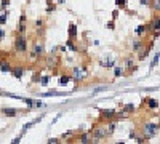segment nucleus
<instances>
[{"mask_svg":"<svg viewBox=\"0 0 160 144\" xmlns=\"http://www.w3.org/2000/svg\"><path fill=\"white\" fill-rule=\"evenodd\" d=\"M15 51L21 54V56H26V54H29V43H27V37L26 34H18L16 32V37H15Z\"/></svg>","mask_w":160,"mask_h":144,"instance_id":"f257e3e1","label":"nucleus"},{"mask_svg":"<svg viewBox=\"0 0 160 144\" xmlns=\"http://www.w3.org/2000/svg\"><path fill=\"white\" fill-rule=\"evenodd\" d=\"M71 75L77 83H82V82H85L90 77V70L85 64H77L71 69Z\"/></svg>","mask_w":160,"mask_h":144,"instance_id":"f03ea898","label":"nucleus"},{"mask_svg":"<svg viewBox=\"0 0 160 144\" xmlns=\"http://www.w3.org/2000/svg\"><path fill=\"white\" fill-rule=\"evenodd\" d=\"M91 138H93V142H101L107 139V138H111L109 131H107V125H98V126H93V130H91Z\"/></svg>","mask_w":160,"mask_h":144,"instance_id":"7ed1b4c3","label":"nucleus"},{"mask_svg":"<svg viewBox=\"0 0 160 144\" xmlns=\"http://www.w3.org/2000/svg\"><path fill=\"white\" fill-rule=\"evenodd\" d=\"M158 130H160V123H158V122H146V123L141 126L142 136H146L147 139H152V138L158 133Z\"/></svg>","mask_w":160,"mask_h":144,"instance_id":"20e7f679","label":"nucleus"},{"mask_svg":"<svg viewBox=\"0 0 160 144\" xmlns=\"http://www.w3.org/2000/svg\"><path fill=\"white\" fill-rule=\"evenodd\" d=\"M147 34H152L154 37H157L160 34V16L154 15L151 21L147 23Z\"/></svg>","mask_w":160,"mask_h":144,"instance_id":"39448f33","label":"nucleus"},{"mask_svg":"<svg viewBox=\"0 0 160 144\" xmlns=\"http://www.w3.org/2000/svg\"><path fill=\"white\" fill-rule=\"evenodd\" d=\"M29 54H31L32 59H42V58H45V54H47V53H45L43 43H42V42H34V45H32V48H31Z\"/></svg>","mask_w":160,"mask_h":144,"instance_id":"423d86ee","label":"nucleus"},{"mask_svg":"<svg viewBox=\"0 0 160 144\" xmlns=\"http://www.w3.org/2000/svg\"><path fill=\"white\" fill-rule=\"evenodd\" d=\"M29 107L27 109H16V107H2L0 109V114L5 115V117H18L22 112H29Z\"/></svg>","mask_w":160,"mask_h":144,"instance_id":"0eeeda50","label":"nucleus"},{"mask_svg":"<svg viewBox=\"0 0 160 144\" xmlns=\"http://www.w3.org/2000/svg\"><path fill=\"white\" fill-rule=\"evenodd\" d=\"M123 67H125V75H133L138 70V64L135 63L133 58H125L123 59Z\"/></svg>","mask_w":160,"mask_h":144,"instance_id":"6e6552de","label":"nucleus"},{"mask_svg":"<svg viewBox=\"0 0 160 144\" xmlns=\"http://www.w3.org/2000/svg\"><path fill=\"white\" fill-rule=\"evenodd\" d=\"M99 117L101 120H117L118 117V112L115 109H99Z\"/></svg>","mask_w":160,"mask_h":144,"instance_id":"1a4fd4ad","label":"nucleus"},{"mask_svg":"<svg viewBox=\"0 0 160 144\" xmlns=\"http://www.w3.org/2000/svg\"><path fill=\"white\" fill-rule=\"evenodd\" d=\"M144 47H146V40H144V37H138V38H135V40L131 42V53L138 54Z\"/></svg>","mask_w":160,"mask_h":144,"instance_id":"9d476101","label":"nucleus"},{"mask_svg":"<svg viewBox=\"0 0 160 144\" xmlns=\"http://www.w3.org/2000/svg\"><path fill=\"white\" fill-rule=\"evenodd\" d=\"M22 101L26 103V106L29 109H42L45 106L43 101H40V99H29V98H22Z\"/></svg>","mask_w":160,"mask_h":144,"instance_id":"9b49d317","label":"nucleus"},{"mask_svg":"<svg viewBox=\"0 0 160 144\" xmlns=\"http://www.w3.org/2000/svg\"><path fill=\"white\" fill-rule=\"evenodd\" d=\"M24 72H26L24 66H13V69H11V75H13L16 80H21L22 77H24Z\"/></svg>","mask_w":160,"mask_h":144,"instance_id":"f8f14e48","label":"nucleus"},{"mask_svg":"<svg viewBox=\"0 0 160 144\" xmlns=\"http://www.w3.org/2000/svg\"><path fill=\"white\" fill-rule=\"evenodd\" d=\"M98 64L101 66V67H104V69H112L114 66H115V59L114 58H101L99 61H98Z\"/></svg>","mask_w":160,"mask_h":144,"instance_id":"ddd939ff","label":"nucleus"},{"mask_svg":"<svg viewBox=\"0 0 160 144\" xmlns=\"http://www.w3.org/2000/svg\"><path fill=\"white\" fill-rule=\"evenodd\" d=\"M34 26H35V34H37L38 37H43V35H45V31H47L43 19H37L35 23H34Z\"/></svg>","mask_w":160,"mask_h":144,"instance_id":"4468645a","label":"nucleus"},{"mask_svg":"<svg viewBox=\"0 0 160 144\" xmlns=\"http://www.w3.org/2000/svg\"><path fill=\"white\" fill-rule=\"evenodd\" d=\"M58 63H59V58L56 56V54L51 53L50 56H47V64H45V66H47L48 69H51V67H56V66H58Z\"/></svg>","mask_w":160,"mask_h":144,"instance_id":"2eb2a0df","label":"nucleus"},{"mask_svg":"<svg viewBox=\"0 0 160 144\" xmlns=\"http://www.w3.org/2000/svg\"><path fill=\"white\" fill-rule=\"evenodd\" d=\"M11 69H13V64H11L10 61H2V63H0V72H3V74H11Z\"/></svg>","mask_w":160,"mask_h":144,"instance_id":"dca6fc26","label":"nucleus"},{"mask_svg":"<svg viewBox=\"0 0 160 144\" xmlns=\"http://www.w3.org/2000/svg\"><path fill=\"white\" fill-rule=\"evenodd\" d=\"M78 142H82V144H88V142H93V138H91V131H88V133H82L78 138Z\"/></svg>","mask_w":160,"mask_h":144,"instance_id":"f3484780","label":"nucleus"},{"mask_svg":"<svg viewBox=\"0 0 160 144\" xmlns=\"http://www.w3.org/2000/svg\"><path fill=\"white\" fill-rule=\"evenodd\" d=\"M112 74H114V77H115V79H118V77H123V75H125V67H123V66L115 64V66L112 67Z\"/></svg>","mask_w":160,"mask_h":144,"instance_id":"a211bd4d","label":"nucleus"},{"mask_svg":"<svg viewBox=\"0 0 160 144\" xmlns=\"http://www.w3.org/2000/svg\"><path fill=\"white\" fill-rule=\"evenodd\" d=\"M144 101H146V104H147V109H151V110L158 109V101H157L155 98H146Z\"/></svg>","mask_w":160,"mask_h":144,"instance_id":"6ab92c4d","label":"nucleus"},{"mask_svg":"<svg viewBox=\"0 0 160 144\" xmlns=\"http://www.w3.org/2000/svg\"><path fill=\"white\" fill-rule=\"evenodd\" d=\"M67 34H69V38H74V40H75V38H77V35H78L77 24L71 23V24H69V31H67Z\"/></svg>","mask_w":160,"mask_h":144,"instance_id":"aec40b11","label":"nucleus"},{"mask_svg":"<svg viewBox=\"0 0 160 144\" xmlns=\"http://www.w3.org/2000/svg\"><path fill=\"white\" fill-rule=\"evenodd\" d=\"M135 34L138 35V37H144V35L147 34V24H139V26H136Z\"/></svg>","mask_w":160,"mask_h":144,"instance_id":"412c9836","label":"nucleus"},{"mask_svg":"<svg viewBox=\"0 0 160 144\" xmlns=\"http://www.w3.org/2000/svg\"><path fill=\"white\" fill-rule=\"evenodd\" d=\"M133 110H135V106H133V104H123L122 110L118 112V117H123L125 114H131Z\"/></svg>","mask_w":160,"mask_h":144,"instance_id":"4be33fe9","label":"nucleus"},{"mask_svg":"<svg viewBox=\"0 0 160 144\" xmlns=\"http://www.w3.org/2000/svg\"><path fill=\"white\" fill-rule=\"evenodd\" d=\"M71 79H72V75H71V74H61V75H59V79H58V82H59V85H61V87H66V85L71 82Z\"/></svg>","mask_w":160,"mask_h":144,"instance_id":"5701e85b","label":"nucleus"},{"mask_svg":"<svg viewBox=\"0 0 160 144\" xmlns=\"http://www.w3.org/2000/svg\"><path fill=\"white\" fill-rule=\"evenodd\" d=\"M149 53H151V48H147V47H144L141 50V51L138 53V61H144L147 56H149Z\"/></svg>","mask_w":160,"mask_h":144,"instance_id":"b1692460","label":"nucleus"},{"mask_svg":"<svg viewBox=\"0 0 160 144\" xmlns=\"http://www.w3.org/2000/svg\"><path fill=\"white\" fill-rule=\"evenodd\" d=\"M106 125H107V131H109V135L112 136L114 131H115V128H117V120H109Z\"/></svg>","mask_w":160,"mask_h":144,"instance_id":"393cba45","label":"nucleus"},{"mask_svg":"<svg viewBox=\"0 0 160 144\" xmlns=\"http://www.w3.org/2000/svg\"><path fill=\"white\" fill-rule=\"evenodd\" d=\"M56 10V5L53 3V0H47V10H45V13L47 15H51Z\"/></svg>","mask_w":160,"mask_h":144,"instance_id":"a878e982","label":"nucleus"},{"mask_svg":"<svg viewBox=\"0 0 160 144\" xmlns=\"http://www.w3.org/2000/svg\"><path fill=\"white\" fill-rule=\"evenodd\" d=\"M40 79H42V72L35 70L32 74V79H31V83H40Z\"/></svg>","mask_w":160,"mask_h":144,"instance_id":"bb28decb","label":"nucleus"},{"mask_svg":"<svg viewBox=\"0 0 160 144\" xmlns=\"http://www.w3.org/2000/svg\"><path fill=\"white\" fill-rule=\"evenodd\" d=\"M7 18H8V11L7 10H0V26L7 23Z\"/></svg>","mask_w":160,"mask_h":144,"instance_id":"cd10ccee","label":"nucleus"},{"mask_svg":"<svg viewBox=\"0 0 160 144\" xmlns=\"http://www.w3.org/2000/svg\"><path fill=\"white\" fill-rule=\"evenodd\" d=\"M26 31H27V23H21V21H19L16 32H18V34H26Z\"/></svg>","mask_w":160,"mask_h":144,"instance_id":"c85d7f7f","label":"nucleus"},{"mask_svg":"<svg viewBox=\"0 0 160 144\" xmlns=\"http://www.w3.org/2000/svg\"><path fill=\"white\" fill-rule=\"evenodd\" d=\"M158 59H160V53L157 51L155 54H154V58H152V61H151V69H154L155 66L158 64Z\"/></svg>","mask_w":160,"mask_h":144,"instance_id":"c756f323","label":"nucleus"},{"mask_svg":"<svg viewBox=\"0 0 160 144\" xmlns=\"http://www.w3.org/2000/svg\"><path fill=\"white\" fill-rule=\"evenodd\" d=\"M51 79V75H42V79H40V83L38 85H42V87H47L48 85V82Z\"/></svg>","mask_w":160,"mask_h":144,"instance_id":"7c9ffc66","label":"nucleus"},{"mask_svg":"<svg viewBox=\"0 0 160 144\" xmlns=\"http://www.w3.org/2000/svg\"><path fill=\"white\" fill-rule=\"evenodd\" d=\"M66 47H67V48H71V51H78V48L74 45V38H69V40H67Z\"/></svg>","mask_w":160,"mask_h":144,"instance_id":"2f4dec72","label":"nucleus"},{"mask_svg":"<svg viewBox=\"0 0 160 144\" xmlns=\"http://www.w3.org/2000/svg\"><path fill=\"white\" fill-rule=\"evenodd\" d=\"M151 7L155 10V11H160V0H152V2H151Z\"/></svg>","mask_w":160,"mask_h":144,"instance_id":"473e14b6","label":"nucleus"},{"mask_svg":"<svg viewBox=\"0 0 160 144\" xmlns=\"http://www.w3.org/2000/svg\"><path fill=\"white\" fill-rule=\"evenodd\" d=\"M59 95H62V93H59V91H47V93H42L40 96H59Z\"/></svg>","mask_w":160,"mask_h":144,"instance_id":"72a5a7b5","label":"nucleus"},{"mask_svg":"<svg viewBox=\"0 0 160 144\" xmlns=\"http://www.w3.org/2000/svg\"><path fill=\"white\" fill-rule=\"evenodd\" d=\"M115 5L118 8H123L125 5H127V0H115Z\"/></svg>","mask_w":160,"mask_h":144,"instance_id":"f704fd0d","label":"nucleus"},{"mask_svg":"<svg viewBox=\"0 0 160 144\" xmlns=\"http://www.w3.org/2000/svg\"><path fill=\"white\" fill-rule=\"evenodd\" d=\"M48 144H59L61 142V139H59V138H50V139L47 141Z\"/></svg>","mask_w":160,"mask_h":144,"instance_id":"c9c22d12","label":"nucleus"},{"mask_svg":"<svg viewBox=\"0 0 160 144\" xmlns=\"http://www.w3.org/2000/svg\"><path fill=\"white\" fill-rule=\"evenodd\" d=\"M3 40H5V29L0 26V43H2Z\"/></svg>","mask_w":160,"mask_h":144,"instance_id":"e433bc0d","label":"nucleus"},{"mask_svg":"<svg viewBox=\"0 0 160 144\" xmlns=\"http://www.w3.org/2000/svg\"><path fill=\"white\" fill-rule=\"evenodd\" d=\"M10 5V0H2V5H0V10H5Z\"/></svg>","mask_w":160,"mask_h":144,"instance_id":"4c0bfd02","label":"nucleus"},{"mask_svg":"<svg viewBox=\"0 0 160 144\" xmlns=\"http://www.w3.org/2000/svg\"><path fill=\"white\" fill-rule=\"evenodd\" d=\"M19 21H21V23H27V16H26L24 13H22V15L19 16Z\"/></svg>","mask_w":160,"mask_h":144,"instance_id":"58836bf2","label":"nucleus"},{"mask_svg":"<svg viewBox=\"0 0 160 144\" xmlns=\"http://www.w3.org/2000/svg\"><path fill=\"white\" fill-rule=\"evenodd\" d=\"M21 138H22V136H18V138H15V139L11 141V142H13V144H18V142H21Z\"/></svg>","mask_w":160,"mask_h":144,"instance_id":"ea45409f","label":"nucleus"},{"mask_svg":"<svg viewBox=\"0 0 160 144\" xmlns=\"http://www.w3.org/2000/svg\"><path fill=\"white\" fill-rule=\"evenodd\" d=\"M104 90H106V87H98V88L95 90V93H99V91H104Z\"/></svg>","mask_w":160,"mask_h":144,"instance_id":"a19ab883","label":"nucleus"},{"mask_svg":"<svg viewBox=\"0 0 160 144\" xmlns=\"http://www.w3.org/2000/svg\"><path fill=\"white\" fill-rule=\"evenodd\" d=\"M114 27H115L114 26V21H109V23H107V29H114Z\"/></svg>","mask_w":160,"mask_h":144,"instance_id":"79ce46f5","label":"nucleus"},{"mask_svg":"<svg viewBox=\"0 0 160 144\" xmlns=\"http://www.w3.org/2000/svg\"><path fill=\"white\" fill-rule=\"evenodd\" d=\"M117 15H118V11H117V10H115V11H114V13H112V18H114V19H115V18H117Z\"/></svg>","mask_w":160,"mask_h":144,"instance_id":"37998d69","label":"nucleus"},{"mask_svg":"<svg viewBox=\"0 0 160 144\" xmlns=\"http://www.w3.org/2000/svg\"><path fill=\"white\" fill-rule=\"evenodd\" d=\"M2 61H3V59H2V58H0V63H2Z\"/></svg>","mask_w":160,"mask_h":144,"instance_id":"c03bdc74","label":"nucleus"},{"mask_svg":"<svg viewBox=\"0 0 160 144\" xmlns=\"http://www.w3.org/2000/svg\"><path fill=\"white\" fill-rule=\"evenodd\" d=\"M158 123H160V117H158Z\"/></svg>","mask_w":160,"mask_h":144,"instance_id":"a18cd8bd","label":"nucleus"}]
</instances>
